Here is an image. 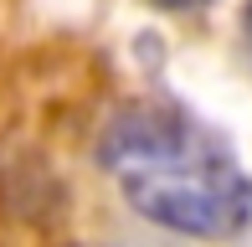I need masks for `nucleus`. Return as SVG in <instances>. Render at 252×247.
<instances>
[{
	"instance_id": "obj_3",
	"label": "nucleus",
	"mask_w": 252,
	"mask_h": 247,
	"mask_svg": "<svg viewBox=\"0 0 252 247\" xmlns=\"http://www.w3.org/2000/svg\"><path fill=\"white\" fill-rule=\"evenodd\" d=\"M247 31H252V5H247Z\"/></svg>"
},
{
	"instance_id": "obj_1",
	"label": "nucleus",
	"mask_w": 252,
	"mask_h": 247,
	"mask_svg": "<svg viewBox=\"0 0 252 247\" xmlns=\"http://www.w3.org/2000/svg\"><path fill=\"white\" fill-rule=\"evenodd\" d=\"M103 165L139 216L186 237H232L252 221V181L237 154L180 108L144 103L108 124Z\"/></svg>"
},
{
	"instance_id": "obj_2",
	"label": "nucleus",
	"mask_w": 252,
	"mask_h": 247,
	"mask_svg": "<svg viewBox=\"0 0 252 247\" xmlns=\"http://www.w3.org/2000/svg\"><path fill=\"white\" fill-rule=\"evenodd\" d=\"M155 5H165V10H190V5H206V0H155Z\"/></svg>"
}]
</instances>
